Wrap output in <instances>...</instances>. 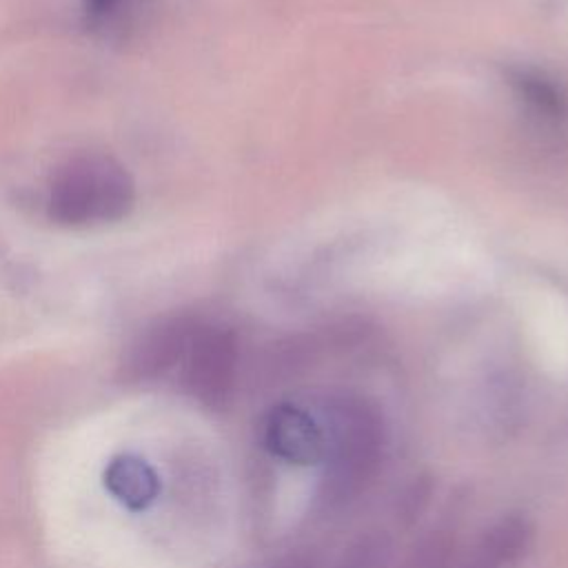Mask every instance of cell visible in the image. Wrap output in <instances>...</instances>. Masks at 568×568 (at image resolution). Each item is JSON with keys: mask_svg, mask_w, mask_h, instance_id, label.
<instances>
[{"mask_svg": "<svg viewBox=\"0 0 568 568\" xmlns=\"http://www.w3.org/2000/svg\"><path fill=\"white\" fill-rule=\"evenodd\" d=\"M324 459L320 497L337 508L362 495L382 468L386 422L379 406L357 393L331 395L320 415Z\"/></svg>", "mask_w": 568, "mask_h": 568, "instance_id": "obj_1", "label": "cell"}, {"mask_svg": "<svg viewBox=\"0 0 568 568\" xmlns=\"http://www.w3.org/2000/svg\"><path fill=\"white\" fill-rule=\"evenodd\" d=\"M135 184L129 171L104 153L69 158L51 178L49 215L64 226L118 222L133 209Z\"/></svg>", "mask_w": 568, "mask_h": 568, "instance_id": "obj_2", "label": "cell"}, {"mask_svg": "<svg viewBox=\"0 0 568 568\" xmlns=\"http://www.w3.org/2000/svg\"><path fill=\"white\" fill-rule=\"evenodd\" d=\"M262 446L284 464L317 466L324 459V428L317 415L300 404L271 406L260 424Z\"/></svg>", "mask_w": 568, "mask_h": 568, "instance_id": "obj_3", "label": "cell"}, {"mask_svg": "<svg viewBox=\"0 0 568 568\" xmlns=\"http://www.w3.org/2000/svg\"><path fill=\"white\" fill-rule=\"evenodd\" d=\"M535 528L526 515L508 513L493 521L459 568H519L530 555Z\"/></svg>", "mask_w": 568, "mask_h": 568, "instance_id": "obj_4", "label": "cell"}, {"mask_svg": "<svg viewBox=\"0 0 568 568\" xmlns=\"http://www.w3.org/2000/svg\"><path fill=\"white\" fill-rule=\"evenodd\" d=\"M104 481L106 488L131 508H144L160 490L155 473L135 457L113 459L104 473Z\"/></svg>", "mask_w": 568, "mask_h": 568, "instance_id": "obj_5", "label": "cell"}, {"mask_svg": "<svg viewBox=\"0 0 568 568\" xmlns=\"http://www.w3.org/2000/svg\"><path fill=\"white\" fill-rule=\"evenodd\" d=\"M146 9L149 0H84L87 22L106 38H124Z\"/></svg>", "mask_w": 568, "mask_h": 568, "instance_id": "obj_6", "label": "cell"}, {"mask_svg": "<svg viewBox=\"0 0 568 568\" xmlns=\"http://www.w3.org/2000/svg\"><path fill=\"white\" fill-rule=\"evenodd\" d=\"M510 82L517 91V95L530 106V111H535L539 118L544 120H561L564 111H566V102L564 95L559 93V89L546 80L539 73L532 71H513L510 73Z\"/></svg>", "mask_w": 568, "mask_h": 568, "instance_id": "obj_7", "label": "cell"}, {"mask_svg": "<svg viewBox=\"0 0 568 568\" xmlns=\"http://www.w3.org/2000/svg\"><path fill=\"white\" fill-rule=\"evenodd\" d=\"M393 559V541L382 530L362 532L337 557L333 568H388Z\"/></svg>", "mask_w": 568, "mask_h": 568, "instance_id": "obj_8", "label": "cell"}, {"mask_svg": "<svg viewBox=\"0 0 568 568\" xmlns=\"http://www.w3.org/2000/svg\"><path fill=\"white\" fill-rule=\"evenodd\" d=\"M453 544L444 532H428L410 546L399 568H453Z\"/></svg>", "mask_w": 568, "mask_h": 568, "instance_id": "obj_9", "label": "cell"}, {"mask_svg": "<svg viewBox=\"0 0 568 568\" xmlns=\"http://www.w3.org/2000/svg\"><path fill=\"white\" fill-rule=\"evenodd\" d=\"M268 568H315L313 559L302 552V550H291L286 555H282L280 559H275Z\"/></svg>", "mask_w": 568, "mask_h": 568, "instance_id": "obj_10", "label": "cell"}]
</instances>
